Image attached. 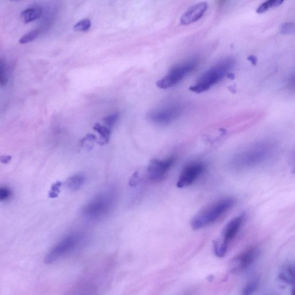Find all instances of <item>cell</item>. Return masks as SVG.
I'll use <instances>...</instances> for the list:
<instances>
[{"label":"cell","mask_w":295,"mask_h":295,"mask_svg":"<svg viewBox=\"0 0 295 295\" xmlns=\"http://www.w3.org/2000/svg\"><path fill=\"white\" fill-rule=\"evenodd\" d=\"M276 144L270 141H260L250 144L238 150L230 161L231 168L244 171L262 165L272 157Z\"/></svg>","instance_id":"cell-1"},{"label":"cell","mask_w":295,"mask_h":295,"mask_svg":"<svg viewBox=\"0 0 295 295\" xmlns=\"http://www.w3.org/2000/svg\"><path fill=\"white\" fill-rule=\"evenodd\" d=\"M236 204V200L230 197L214 201L194 216L191 226L194 230H199L211 225L229 212Z\"/></svg>","instance_id":"cell-2"},{"label":"cell","mask_w":295,"mask_h":295,"mask_svg":"<svg viewBox=\"0 0 295 295\" xmlns=\"http://www.w3.org/2000/svg\"><path fill=\"white\" fill-rule=\"evenodd\" d=\"M234 64L235 60L232 58L221 60L216 65L204 73L198 80L196 85L190 87L189 90L198 93L206 91L227 76Z\"/></svg>","instance_id":"cell-3"},{"label":"cell","mask_w":295,"mask_h":295,"mask_svg":"<svg viewBox=\"0 0 295 295\" xmlns=\"http://www.w3.org/2000/svg\"><path fill=\"white\" fill-rule=\"evenodd\" d=\"M116 200L113 191L100 192L84 206L82 213L90 220L102 219L112 212Z\"/></svg>","instance_id":"cell-4"},{"label":"cell","mask_w":295,"mask_h":295,"mask_svg":"<svg viewBox=\"0 0 295 295\" xmlns=\"http://www.w3.org/2000/svg\"><path fill=\"white\" fill-rule=\"evenodd\" d=\"M83 239V235L79 233H72L63 237L47 253L44 258L45 263L50 265L57 262L75 250L81 243Z\"/></svg>","instance_id":"cell-5"},{"label":"cell","mask_w":295,"mask_h":295,"mask_svg":"<svg viewBox=\"0 0 295 295\" xmlns=\"http://www.w3.org/2000/svg\"><path fill=\"white\" fill-rule=\"evenodd\" d=\"M197 63L195 60H190L174 66L167 75L156 83V86L160 89H165L176 86L195 69Z\"/></svg>","instance_id":"cell-6"},{"label":"cell","mask_w":295,"mask_h":295,"mask_svg":"<svg viewBox=\"0 0 295 295\" xmlns=\"http://www.w3.org/2000/svg\"><path fill=\"white\" fill-rule=\"evenodd\" d=\"M176 161V157L174 156L167 158L153 159L150 161L147 168L148 177L152 182H160L167 176L171 169L172 168Z\"/></svg>","instance_id":"cell-7"},{"label":"cell","mask_w":295,"mask_h":295,"mask_svg":"<svg viewBox=\"0 0 295 295\" xmlns=\"http://www.w3.org/2000/svg\"><path fill=\"white\" fill-rule=\"evenodd\" d=\"M206 165L203 162H193L184 167L177 182L178 188L192 185L205 172Z\"/></svg>","instance_id":"cell-8"},{"label":"cell","mask_w":295,"mask_h":295,"mask_svg":"<svg viewBox=\"0 0 295 295\" xmlns=\"http://www.w3.org/2000/svg\"><path fill=\"white\" fill-rule=\"evenodd\" d=\"M259 250L256 247H251L237 255L230 261L229 269L231 273L240 272L249 267L256 260Z\"/></svg>","instance_id":"cell-9"},{"label":"cell","mask_w":295,"mask_h":295,"mask_svg":"<svg viewBox=\"0 0 295 295\" xmlns=\"http://www.w3.org/2000/svg\"><path fill=\"white\" fill-rule=\"evenodd\" d=\"M245 220L246 214L244 213L234 217L224 228L221 236L216 240V242L222 244L224 247L229 248L230 242L239 232Z\"/></svg>","instance_id":"cell-10"},{"label":"cell","mask_w":295,"mask_h":295,"mask_svg":"<svg viewBox=\"0 0 295 295\" xmlns=\"http://www.w3.org/2000/svg\"><path fill=\"white\" fill-rule=\"evenodd\" d=\"M181 112L182 109L179 106H170L151 111L148 117L153 123L166 125L174 121L180 116Z\"/></svg>","instance_id":"cell-11"},{"label":"cell","mask_w":295,"mask_h":295,"mask_svg":"<svg viewBox=\"0 0 295 295\" xmlns=\"http://www.w3.org/2000/svg\"><path fill=\"white\" fill-rule=\"evenodd\" d=\"M206 2L197 3L191 6L181 17L180 22L182 25H189L199 21L206 13L207 9Z\"/></svg>","instance_id":"cell-12"},{"label":"cell","mask_w":295,"mask_h":295,"mask_svg":"<svg viewBox=\"0 0 295 295\" xmlns=\"http://www.w3.org/2000/svg\"><path fill=\"white\" fill-rule=\"evenodd\" d=\"M295 270L294 266L292 264L284 266L279 274V279L288 284H295Z\"/></svg>","instance_id":"cell-13"},{"label":"cell","mask_w":295,"mask_h":295,"mask_svg":"<svg viewBox=\"0 0 295 295\" xmlns=\"http://www.w3.org/2000/svg\"><path fill=\"white\" fill-rule=\"evenodd\" d=\"M97 288L95 285L89 283H81L77 286L70 295H96Z\"/></svg>","instance_id":"cell-14"},{"label":"cell","mask_w":295,"mask_h":295,"mask_svg":"<svg viewBox=\"0 0 295 295\" xmlns=\"http://www.w3.org/2000/svg\"><path fill=\"white\" fill-rule=\"evenodd\" d=\"M42 9L39 7H32L27 9L21 13L22 21L25 23H29L41 18Z\"/></svg>","instance_id":"cell-15"},{"label":"cell","mask_w":295,"mask_h":295,"mask_svg":"<svg viewBox=\"0 0 295 295\" xmlns=\"http://www.w3.org/2000/svg\"><path fill=\"white\" fill-rule=\"evenodd\" d=\"M86 182V177L82 174H77L69 177L66 181V185L72 192L79 190Z\"/></svg>","instance_id":"cell-16"},{"label":"cell","mask_w":295,"mask_h":295,"mask_svg":"<svg viewBox=\"0 0 295 295\" xmlns=\"http://www.w3.org/2000/svg\"><path fill=\"white\" fill-rule=\"evenodd\" d=\"M93 129L99 134L100 136V144H106L109 142L112 130L109 127L96 123L93 126Z\"/></svg>","instance_id":"cell-17"},{"label":"cell","mask_w":295,"mask_h":295,"mask_svg":"<svg viewBox=\"0 0 295 295\" xmlns=\"http://www.w3.org/2000/svg\"><path fill=\"white\" fill-rule=\"evenodd\" d=\"M260 286V279L254 277L248 282L243 288L242 295H253Z\"/></svg>","instance_id":"cell-18"},{"label":"cell","mask_w":295,"mask_h":295,"mask_svg":"<svg viewBox=\"0 0 295 295\" xmlns=\"http://www.w3.org/2000/svg\"><path fill=\"white\" fill-rule=\"evenodd\" d=\"M283 2L282 0H269V1H266L258 6L256 12L257 13H260V14L264 13L269 11L270 9L276 8L277 6L281 5Z\"/></svg>","instance_id":"cell-19"},{"label":"cell","mask_w":295,"mask_h":295,"mask_svg":"<svg viewBox=\"0 0 295 295\" xmlns=\"http://www.w3.org/2000/svg\"><path fill=\"white\" fill-rule=\"evenodd\" d=\"M8 82V68L4 59L0 58V86L4 87Z\"/></svg>","instance_id":"cell-20"},{"label":"cell","mask_w":295,"mask_h":295,"mask_svg":"<svg viewBox=\"0 0 295 295\" xmlns=\"http://www.w3.org/2000/svg\"><path fill=\"white\" fill-rule=\"evenodd\" d=\"M40 33L39 30H34L32 31L27 33L26 34L23 35L21 39L19 40V43L21 44H26L29 42L34 41L35 39L38 38Z\"/></svg>","instance_id":"cell-21"},{"label":"cell","mask_w":295,"mask_h":295,"mask_svg":"<svg viewBox=\"0 0 295 295\" xmlns=\"http://www.w3.org/2000/svg\"><path fill=\"white\" fill-rule=\"evenodd\" d=\"M90 26H91V22L89 20L83 19L74 26L73 29L76 31L85 32L90 29Z\"/></svg>","instance_id":"cell-22"},{"label":"cell","mask_w":295,"mask_h":295,"mask_svg":"<svg viewBox=\"0 0 295 295\" xmlns=\"http://www.w3.org/2000/svg\"><path fill=\"white\" fill-rule=\"evenodd\" d=\"M280 32L284 35H291L295 32V24L293 22L284 23L280 27Z\"/></svg>","instance_id":"cell-23"},{"label":"cell","mask_w":295,"mask_h":295,"mask_svg":"<svg viewBox=\"0 0 295 295\" xmlns=\"http://www.w3.org/2000/svg\"><path fill=\"white\" fill-rule=\"evenodd\" d=\"M118 114H112V115L105 117V118H103V122L106 125V126L108 127L111 129V127L118 121Z\"/></svg>","instance_id":"cell-24"},{"label":"cell","mask_w":295,"mask_h":295,"mask_svg":"<svg viewBox=\"0 0 295 295\" xmlns=\"http://www.w3.org/2000/svg\"><path fill=\"white\" fill-rule=\"evenodd\" d=\"M96 140V137L95 135H92V134H89V135H87L85 138L81 141L82 146H85L86 144V145L89 147V148H90V146L93 145V142H94Z\"/></svg>","instance_id":"cell-25"},{"label":"cell","mask_w":295,"mask_h":295,"mask_svg":"<svg viewBox=\"0 0 295 295\" xmlns=\"http://www.w3.org/2000/svg\"><path fill=\"white\" fill-rule=\"evenodd\" d=\"M10 196L9 191L5 187H0V201H4L8 199Z\"/></svg>","instance_id":"cell-26"},{"label":"cell","mask_w":295,"mask_h":295,"mask_svg":"<svg viewBox=\"0 0 295 295\" xmlns=\"http://www.w3.org/2000/svg\"><path fill=\"white\" fill-rule=\"evenodd\" d=\"M138 182H139L138 173H136L133 176V177L131 178V180H130V185H131L132 186H135L136 185L137 183H138Z\"/></svg>","instance_id":"cell-27"},{"label":"cell","mask_w":295,"mask_h":295,"mask_svg":"<svg viewBox=\"0 0 295 295\" xmlns=\"http://www.w3.org/2000/svg\"><path fill=\"white\" fill-rule=\"evenodd\" d=\"M247 59L251 63V64L253 65H256L257 63V59L256 56L251 55L248 57Z\"/></svg>","instance_id":"cell-28"},{"label":"cell","mask_w":295,"mask_h":295,"mask_svg":"<svg viewBox=\"0 0 295 295\" xmlns=\"http://www.w3.org/2000/svg\"><path fill=\"white\" fill-rule=\"evenodd\" d=\"M227 78L230 79L231 80H234L235 79V75L233 73H229L227 74Z\"/></svg>","instance_id":"cell-29"},{"label":"cell","mask_w":295,"mask_h":295,"mask_svg":"<svg viewBox=\"0 0 295 295\" xmlns=\"http://www.w3.org/2000/svg\"><path fill=\"white\" fill-rule=\"evenodd\" d=\"M213 278H214V276H212V275H211L210 277L208 276V280L210 281H212Z\"/></svg>","instance_id":"cell-30"},{"label":"cell","mask_w":295,"mask_h":295,"mask_svg":"<svg viewBox=\"0 0 295 295\" xmlns=\"http://www.w3.org/2000/svg\"><path fill=\"white\" fill-rule=\"evenodd\" d=\"M291 295H295V290H294V288H293V290H292Z\"/></svg>","instance_id":"cell-31"}]
</instances>
